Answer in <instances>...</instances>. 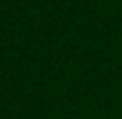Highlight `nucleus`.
I'll return each mask as SVG.
<instances>
[]
</instances>
